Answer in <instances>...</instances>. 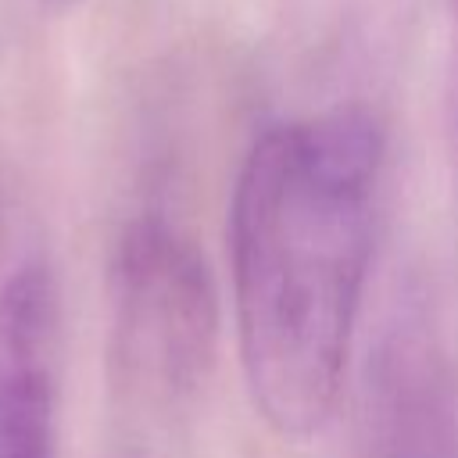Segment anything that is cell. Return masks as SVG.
I'll return each instance as SVG.
<instances>
[{
    "label": "cell",
    "mask_w": 458,
    "mask_h": 458,
    "mask_svg": "<svg viewBox=\"0 0 458 458\" xmlns=\"http://www.w3.org/2000/svg\"><path fill=\"white\" fill-rule=\"evenodd\" d=\"M54 333V279L29 261L0 290V458H57Z\"/></svg>",
    "instance_id": "obj_3"
},
{
    "label": "cell",
    "mask_w": 458,
    "mask_h": 458,
    "mask_svg": "<svg viewBox=\"0 0 458 458\" xmlns=\"http://www.w3.org/2000/svg\"><path fill=\"white\" fill-rule=\"evenodd\" d=\"M111 283L122 365L165 397L193 394L218 344V293L204 254L165 218L140 215L118 240Z\"/></svg>",
    "instance_id": "obj_2"
},
{
    "label": "cell",
    "mask_w": 458,
    "mask_h": 458,
    "mask_svg": "<svg viewBox=\"0 0 458 458\" xmlns=\"http://www.w3.org/2000/svg\"><path fill=\"white\" fill-rule=\"evenodd\" d=\"M43 7H50V11H68V7H75L79 0H39Z\"/></svg>",
    "instance_id": "obj_4"
},
{
    "label": "cell",
    "mask_w": 458,
    "mask_h": 458,
    "mask_svg": "<svg viewBox=\"0 0 458 458\" xmlns=\"http://www.w3.org/2000/svg\"><path fill=\"white\" fill-rule=\"evenodd\" d=\"M383 125L361 104L268 125L229 200L240 369L258 415L286 440L333 419L372 258Z\"/></svg>",
    "instance_id": "obj_1"
}]
</instances>
